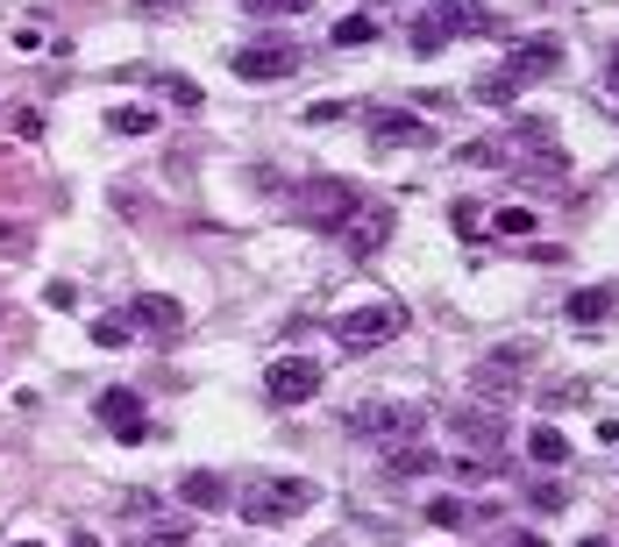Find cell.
I'll return each instance as SVG.
<instances>
[{
	"instance_id": "6da1fadb",
	"label": "cell",
	"mask_w": 619,
	"mask_h": 547,
	"mask_svg": "<svg viewBox=\"0 0 619 547\" xmlns=\"http://www.w3.org/2000/svg\"><path fill=\"white\" fill-rule=\"evenodd\" d=\"M555 71H563V43H555V36H534V43H520L512 57H498L485 79H477V100H485V108H512L527 86L555 79Z\"/></svg>"
},
{
	"instance_id": "7a4b0ae2",
	"label": "cell",
	"mask_w": 619,
	"mask_h": 547,
	"mask_svg": "<svg viewBox=\"0 0 619 547\" xmlns=\"http://www.w3.org/2000/svg\"><path fill=\"white\" fill-rule=\"evenodd\" d=\"M307 505H313V483L307 477H256L235 512H243L250 526H285V520H299Z\"/></svg>"
},
{
	"instance_id": "3957f363",
	"label": "cell",
	"mask_w": 619,
	"mask_h": 547,
	"mask_svg": "<svg viewBox=\"0 0 619 547\" xmlns=\"http://www.w3.org/2000/svg\"><path fill=\"white\" fill-rule=\"evenodd\" d=\"M485 29H491V8H477V0H442L434 14L413 22V57H434L456 36H485Z\"/></svg>"
},
{
	"instance_id": "277c9868",
	"label": "cell",
	"mask_w": 619,
	"mask_h": 547,
	"mask_svg": "<svg viewBox=\"0 0 619 547\" xmlns=\"http://www.w3.org/2000/svg\"><path fill=\"white\" fill-rule=\"evenodd\" d=\"M299 227H321V235H350V221L364 214V200H356V186H342V178H313V186H299Z\"/></svg>"
},
{
	"instance_id": "5b68a950",
	"label": "cell",
	"mask_w": 619,
	"mask_h": 547,
	"mask_svg": "<svg viewBox=\"0 0 619 547\" xmlns=\"http://www.w3.org/2000/svg\"><path fill=\"white\" fill-rule=\"evenodd\" d=\"M299 65H307V51L285 43V36H264V43H243V51H235V79L243 86H278V79H292Z\"/></svg>"
},
{
	"instance_id": "8992f818",
	"label": "cell",
	"mask_w": 619,
	"mask_h": 547,
	"mask_svg": "<svg viewBox=\"0 0 619 547\" xmlns=\"http://www.w3.org/2000/svg\"><path fill=\"white\" fill-rule=\"evenodd\" d=\"M399 327H406L399 306H356V313H342V321H335V342L350 348V356H371V348H385Z\"/></svg>"
},
{
	"instance_id": "52a82bcc",
	"label": "cell",
	"mask_w": 619,
	"mask_h": 547,
	"mask_svg": "<svg viewBox=\"0 0 619 547\" xmlns=\"http://www.w3.org/2000/svg\"><path fill=\"white\" fill-rule=\"evenodd\" d=\"M264 399L270 405H285V413H292V405H307V399H321V362H307V356H278L264 370Z\"/></svg>"
},
{
	"instance_id": "ba28073f",
	"label": "cell",
	"mask_w": 619,
	"mask_h": 547,
	"mask_svg": "<svg viewBox=\"0 0 619 547\" xmlns=\"http://www.w3.org/2000/svg\"><path fill=\"white\" fill-rule=\"evenodd\" d=\"M420 427H428V413L420 405H356L350 413V434H364V440H413Z\"/></svg>"
},
{
	"instance_id": "9c48e42d",
	"label": "cell",
	"mask_w": 619,
	"mask_h": 547,
	"mask_svg": "<svg viewBox=\"0 0 619 547\" xmlns=\"http://www.w3.org/2000/svg\"><path fill=\"white\" fill-rule=\"evenodd\" d=\"M93 420L114 440H143L150 434V413H143V399H135L129 384H108V391H100V399H93Z\"/></svg>"
},
{
	"instance_id": "30bf717a",
	"label": "cell",
	"mask_w": 619,
	"mask_h": 547,
	"mask_svg": "<svg viewBox=\"0 0 619 547\" xmlns=\"http://www.w3.org/2000/svg\"><path fill=\"white\" fill-rule=\"evenodd\" d=\"M371 143L377 149H420V143H434V121L399 114V108H377L371 114Z\"/></svg>"
},
{
	"instance_id": "8fae6325",
	"label": "cell",
	"mask_w": 619,
	"mask_h": 547,
	"mask_svg": "<svg viewBox=\"0 0 619 547\" xmlns=\"http://www.w3.org/2000/svg\"><path fill=\"white\" fill-rule=\"evenodd\" d=\"M456 440H463L471 455H498V440H506L498 405H463V413H456Z\"/></svg>"
},
{
	"instance_id": "7c38bea8",
	"label": "cell",
	"mask_w": 619,
	"mask_h": 547,
	"mask_svg": "<svg viewBox=\"0 0 619 547\" xmlns=\"http://www.w3.org/2000/svg\"><path fill=\"white\" fill-rule=\"evenodd\" d=\"M178 498H186L192 512H221L229 505V483H221L214 469H186V477H178Z\"/></svg>"
},
{
	"instance_id": "4fadbf2b",
	"label": "cell",
	"mask_w": 619,
	"mask_h": 547,
	"mask_svg": "<svg viewBox=\"0 0 619 547\" xmlns=\"http://www.w3.org/2000/svg\"><path fill=\"white\" fill-rule=\"evenodd\" d=\"M129 321H143V327H186V306H178V299H164V292H135L129 299Z\"/></svg>"
},
{
	"instance_id": "5bb4252c",
	"label": "cell",
	"mask_w": 619,
	"mask_h": 547,
	"mask_svg": "<svg viewBox=\"0 0 619 547\" xmlns=\"http://www.w3.org/2000/svg\"><path fill=\"white\" fill-rule=\"evenodd\" d=\"M606 313H612V292H606V284H577V292H570V321H577V327L606 321Z\"/></svg>"
},
{
	"instance_id": "9a60e30c",
	"label": "cell",
	"mask_w": 619,
	"mask_h": 547,
	"mask_svg": "<svg viewBox=\"0 0 619 547\" xmlns=\"http://www.w3.org/2000/svg\"><path fill=\"white\" fill-rule=\"evenodd\" d=\"M350 227H356V235H350V249H356V256H371V249H385V235H391V214L377 206V214H356Z\"/></svg>"
},
{
	"instance_id": "2e32d148",
	"label": "cell",
	"mask_w": 619,
	"mask_h": 547,
	"mask_svg": "<svg viewBox=\"0 0 619 547\" xmlns=\"http://www.w3.org/2000/svg\"><path fill=\"white\" fill-rule=\"evenodd\" d=\"M527 455H534L541 469H563L570 462V440L555 434V427H534V434H527Z\"/></svg>"
},
{
	"instance_id": "e0dca14e",
	"label": "cell",
	"mask_w": 619,
	"mask_h": 547,
	"mask_svg": "<svg viewBox=\"0 0 619 547\" xmlns=\"http://www.w3.org/2000/svg\"><path fill=\"white\" fill-rule=\"evenodd\" d=\"M385 462H391V477H428V469H434V455L420 448V440H391V455H385Z\"/></svg>"
},
{
	"instance_id": "ac0fdd59",
	"label": "cell",
	"mask_w": 619,
	"mask_h": 547,
	"mask_svg": "<svg viewBox=\"0 0 619 547\" xmlns=\"http://www.w3.org/2000/svg\"><path fill=\"white\" fill-rule=\"evenodd\" d=\"M534 206H491V235H512V242H520V235H534Z\"/></svg>"
},
{
	"instance_id": "d6986e66",
	"label": "cell",
	"mask_w": 619,
	"mask_h": 547,
	"mask_svg": "<svg viewBox=\"0 0 619 547\" xmlns=\"http://www.w3.org/2000/svg\"><path fill=\"white\" fill-rule=\"evenodd\" d=\"M428 520H434V526H471V505H463L456 491H434V498H428Z\"/></svg>"
},
{
	"instance_id": "ffe728a7",
	"label": "cell",
	"mask_w": 619,
	"mask_h": 547,
	"mask_svg": "<svg viewBox=\"0 0 619 547\" xmlns=\"http://www.w3.org/2000/svg\"><path fill=\"white\" fill-rule=\"evenodd\" d=\"M108 129L114 135H150V129H157V114H150V108H108Z\"/></svg>"
},
{
	"instance_id": "44dd1931",
	"label": "cell",
	"mask_w": 619,
	"mask_h": 547,
	"mask_svg": "<svg viewBox=\"0 0 619 547\" xmlns=\"http://www.w3.org/2000/svg\"><path fill=\"white\" fill-rule=\"evenodd\" d=\"M371 36H377V14H342V22H335L342 51H356V43H371Z\"/></svg>"
},
{
	"instance_id": "7402d4cb",
	"label": "cell",
	"mask_w": 619,
	"mask_h": 547,
	"mask_svg": "<svg viewBox=\"0 0 619 547\" xmlns=\"http://www.w3.org/2000/svg\"><path fill=\"white\" fill-rule=\"evenodd\" d=\"M307 0H243V14H256V22H285V14H299Z\"/></svg>"
},
{
	"instance_id": "603a6c76",
	"label": "cell",
	"mask_w": 619,
	"mask_h": 547,
	"mask_svg": "<svg viewBox=\"0 0 619 547\" xmlns=\"http://www.w3.org/2000/svg\"><path fill=\"white\" fill-rule=\"evenodd\" d=\"M93 348H129V327L122 321H93Z\"/></svg>"
},
{
	"instance_id": "cb8c5ba5",
	"label": "cell",
	"mask_w": 619,
	"mask_h": 547,
	"mask_svg": "<svg viewBox=\"0 0 619 547\" xmlns=\"http://www.w3.org/2000/svg\"><path fill=\"white\" fill-rule=\"evenodd\" d=\"M456 227H463V235H485V206H477V200H456Z\"/></svg>"
},
{
	"instance_id": "d4e9b609",
	"label": "cell",
	"mask_w": 619,
	"mask_h": 547,
	"mask_svg": "<svg viewBox=\"0 0 619 547\" xmlns=\"http://www.w3.org/2000/svg\"><path fill=\"white\" fill-rule=\"evenodd\" d=\"M527 498H534V512H563V483H534Z\"/></svg>"
},
{
	"instance_id": "484cf974",
	"label": "cell",
	"mask_w": 619,
	"mask_h": 547,
	"mask_svg": "<svg viewBox=\"0 0 619 547\" xmlns=\"http://www.w3.org/2000/svg\"><path fill=\"white\" fill-rule=\"evenodd\" d=\"M485 547H549V540H534V534H485Z\"/></svg>"
},
{
	"instance_id": "4316f807",
	"label": "cell",
	"mask_w": 619,
	"mask_h": 547,
	"mask_svg": "<svg viewBox=\"0 0 619 547\" xmlns=\"http://www.w3.org/2000/svg\"><path fill=\"white\" fill-rule=\"evenodd\" d=\"M342 114H350L342 100H313V108H307V121H342Z\"/></svg>"
},
{
	"instance_id": "83f0119b",
	"label": "cell",
	"mask_w": 619,
	"mask_h": 547,
	"mask_svg": "<svg viewBox=\"0 0 619 547\" xmlns=\"http://www.w3.org/2000/svg\"><path fill=\"white\" fill-rule=\"evenodd\" d=\"M606 93H619V51L606 57Z\"/></svg>"
},
{
	"instance_id": "f1b7e54d",
	"label": "cell",
	"mask_w": 619,
	"mask_h": 547,
	"mask_svg": "<svg viewBox=\"0 0 619 547\" xmlns=\"http://www.w3.org/2000/svg\"><path fill=\"white\" fill-rule=\"evenodd\" d=\"M71 547H100V540H93V534H79V540H71Z\"/></svg>"
},
{
	"instance_id": "f546056e",
	"label": "cell",
	"mask_w": 619,
	"mask_h": 547,
	"mask_svg": "<svg viewBox=\"0 0 619 547\" xmlns=\"http://www.w3.org/2000/svg\"><path fill=\"white\" fill-rule=\"evenodd\" d=\"M584 547H606V540H584Z\"/></svg>"
},
{
	"instance_id": "4dcf8cb0",
	"label": "cell",
	"mask_w": 619,
	"mask_h": 547,
	"mask_svg": "<svg viewBox=\"0 0 619 547\" xmlns=\"http://www.w3.org/2000/svg\"><path fill=\"white\" fill-rule=\"evenodd\" d=\"M22 547H36V540H22Z\"/></svg>"
}]
</instances>
